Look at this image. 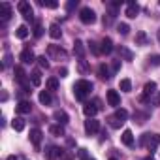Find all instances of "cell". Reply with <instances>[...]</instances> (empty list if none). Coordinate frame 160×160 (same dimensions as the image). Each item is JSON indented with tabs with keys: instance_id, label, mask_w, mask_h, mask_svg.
I'll list each match as a JSON object with an SVG mask.
<instances>
[{
	"instance_id": "6da1fadb",
	"label": "cell",
	"mask_w": 160,
	"mask_h": 160,
	"mask_svg": "<svg viewBox=\"0 0 160 160\" xmlns=\"http://www.w3.org/2000/svg\"><path fill=\"white\" fill-rule=\"evenodd\" d=\"M92 91V83L87 81V79H79V81H75L73 85V94L77 100H85V96Z\"/></svg>"
},
{
	"instance_id": "7a4b0ae2",
	"label": "cell",
	"mask_w": 160,
	"mask_h": 160,
	"mask_svg": "<svg viewBox=\"0 0 160 160\" xmlns=\"http://www.w3.org/2000/svg\"><path fill=\"white\" fill-rule=\"evenodd\" d=\"M79 19H81V23H85V25H92V23H96V13L91 8H81L79 10Z\"/></svg>"
},
{
	"instance_id": "3957f363",
	"label": "cell",
	"mask_w": 160,
	"mask_h": 160,
	"mask_svg": "<svg viewBox=\"0 0 160 160\" xmlns=\"http://www.w3.org/2000/svg\"><path fill=\"white\" fill-rule=\"evenodd\" d=\"M17 10H19V13H21L27 21H34V12H32L30 2H25V0H21V2L17 4Z\"/></svg>"
},
{
	"instance_id": "277c9868",
	"label": "cell",
	"mask_w": 160,
	"mask_h": 160,
	"mask_svg": "<svg viewBox=\"0 0 160 160\" xmlns=\"http://www.w3.org/2000/svg\"><path fill=\"white\" fill-rule=\"evenodd\" d=\"M154 92H156V83H154V81L145 83V87H143V94L139 96V102H149L151 96H152Z\"/></svg>"
},
{
	"instance_id": "5b68a950",
	"label": "cell",
	"mask_w": 160,
	"mask_h": 160,
	"mask_svg": "<svg viewBox=\"0 0 160 160\" xmlns=\"http://www.w3.org/2000/svg\"><path fill=\"white\" fill-rule=\"evenodd\" d=\"M19 58H21V62H23V64H30V62L38 60V58L34 57V51H32L30 47H25V49L21 51V57H19Z\"/></svg>"
},
{
	"instance_id": "8992f818",
	"label": "cell",
	"mask_w": 160,
	"mask_h": 160,
	"mask_svg": "<svg viewBox=\"0 0 160 160\" xmlns=\"http://www.w3.org/2000/svg\"><path fill=\"white\" fill-rule=\"evenodd\" d=\"M15 79L23 85V89H27V91L30 89V85L27 83V73H25V70H23L21 66H17V68H15Z\"/></svg>"
},
{
	"instance_id": "52a82bcc",
	"label": "cell",
	"mask_w": 160,
	"mask_h": 160,
	"mask_svg": "<svg viewBox=\"0 0 160 160\" xmlns=\"http://www.w3.org/2000/svg\"><path fill=\"white\" fill-rule=\"evenodd\" d=\"M108 104L111 108H119L121 106V96L117 91H108Z\"/></svg>"
},
{
	"instance_id": "ba28073f",
	"label": "cell",
	"mask_w": 160,
	"mask_h": 160,
	"mask_svg": "<svg viewBox=\"0 0 160 160\" xmlns=\"http://www.w3.org/2000/svg\"><path fill=\"white\" fill-rule=\"evenodd\" d=\"M98 130H100V122H98L96 119L85 121V132H87V134H96Z\"/></svg>"
},
{
	"instance_id": "9c48e42d",
	"label": "cell",
	"mask_w": 160,
	"mask_h": 160,
	"mask_svg": "<svg viewBox=\"0 0 160 160\" xmlns=\"http://www.w3.org/2000/svg\"><path fill=\"white\" fill-rule=\"evenodd\" d=\"M111 51H113V42H111V38H104L102 43H100V53H102V55H109Z\"/></svg>"
},
{
	"instance_id": "30bf717a",
	"label": "cell",
	"mask_w": 160,
	"mask_h": 160,
	"mask_svg": "<svg viewBox=\"0 0 160 160\" xmlns=\"http://www.w3.org/2000/svg\"><path fill=\"white\" fill-rule=\"evenodd\" d=\"M53 119H55V121H57L58 124H62V126H64V124H66V122L70 121L68 113H66V111H62V109H57V111L53 113Z\"/></svg>"
},
{
	"instance_id": "8fae6325",
	"label": "cell",
	"mask_w": 160,
	"mask_h": 160,
	"mask_svg": "<svg viewBox=\"0 0 160 160\" xmlns=\"http://www.w3.org/2000/svg\"><path fill=\"white\" fill-rule=\"evenodd\" d=\"M42 130H38V128H34V130H30V141L34 143V147L38 149L40 145H42Z\"/></svg>"
},
{
	"instance_id": "7c38bea8",
	"label": "cell",
	"mask_w": 160,
	"mask_h": 160,
	"mask_svg": "<svg viewBox=\"0 0 160 160\" xmlns=\"http://www.w3.org/2000/svg\"><path fill=\"white\" fill-rule=\"evenodd\" d=\"M126 17H130V19H134V17H138V13H139V6L136 4V2H128V8H126Z\"/></svg>"
},
{
	"instance_id": "4fadbf2b",
	"label": "cell",
	"mask_w": 160,
	"mask_h": 160,
	"mask_svg": "<svg viewBox=\"0 0 160 160\" xmlns=\"http://www.w3.org/2000/svg\"><path fill=\"white\" fill-rule=\"evenodd\" d=\"M96 111H98V108H96V104H94V102H92V104H91V102H87V104L83 106V113H85L89 119H92V117L96 115Z\"/></svg>"
},
{
	"instance_id": "5bb4252c",
	"label": "cell",
	"mask_w": 160,
	"mask_h": 160,
	"mask_svg": "<svg viewBox=\"0 0 160 160\" xmlns=\"http://www.w3.org/2000/svg\"><path fill=\"white\" fill-rule=\"evenodd\" d=\"M0 15H2L4 21H8V19L12 17V6H10L8 2H2V4H0Z\"/></svg>"
},
{
	"instance_id": "9a60e30c",
	"label": "cell",
	"mask_w": 160,
	"mask_h": 160,
	"mask_svg": "<svg viewBox=\"0 0 160 160\" xmlns=\"http://www.w3.org/2000/svg\"><path fill=\"white\" fill-rule=\"evenodd\" d=\"M38 100H40V104H43V106H51V102H53L49 91H42V92L38 94Z\"/></svg>"
},
{
	"instance_id": "2e32d148",
	"label": "cell",
	"mask_w": 160,
	"mask_h": 160,
	"mask_svg": "<svg viewBox=\"0 0 160 160\" xmlns=\"http://www.w3.org/2000/svg\"><path fill=\"white\" fill-rule=\"evenodd\" d=\"M30 109H32V104H30V102H25V100H23V102H19V104H17V108H15V111H17V113H21V115L30 113Z\"/></svg>"
},
{
	"instance_id": "e0dca14e",
	"label": "cell",
	"mask_w": 160,
	"mask_h": 160,
	"mask_svg": "<svg viewBox=\"0 0 160 160\" xmlns=\"http://www.w3.org/2000/svg\"><path fill=\"white\" fill-rule=\"evenodd\" d=\"M49 36H51L53 40H60V36H62V30H60V27H58L57 23H53V25L49 27Z\"/></svg>"
},
{
	"instance_id": "ac0fdd59",
	"label": "cell",
	"mask_w": 160,
	"mask_h": 160,
	"mask_svg": "<svg viewBox=\"0 0 160 160\" xmlns=\"http://www.w3.org/2000/svg\"><path fill=\"white\" fill-rule=\"evenodd\" d=\"M121 139H122V143H124L126 147H132V145H134V134H132L130 130H124L122 136H121Z\"/></svg>"
},
{
	"instance_id": "d6986e66",
	"label": "cell",
	"mask_w": 160,
	"mask_h": 160,
	"mask_svg": "<svg viewBox=\"0 0 160 160\" xmlns=\"http://www.w3.org/2000/svg\"><path fill=\"white\" fill-rule=\"evenodd\" d=\"M28 34H30V30H28V27H27V25H21V27L15 30V36H17L19 40H25V38H28Z\"/></svg>"
},
{
	"instance_id": "ffe728a7",
	"label": "cell",
	"mask_w": 160,
	"mask_h": 160,
	"mask_svg": "<svg viewBox=\"0 0 160 160\" xmlns=\"http://www.w3.org/2000/svg\"><path fill=\"white\" fill-rule=\"evenodd\" d=\"M49 55L51 57H62V58H66V51L64 49H58L57 45H49Z\"/></svg>"
},
{
	"instance_id": "44dd1931",
	"label": "cell",
	"mask_w": 160,
	"mask_h": 160,
	"mask_svg": "<svg viewBox=\"0 0 160 160\" xmlns=\"http://www.w3.org/2000/svg\"><path fill=\"white\" fill-rule=\"evenodd\" d=\"M12 126H13V130H17V132L25 130V119H23V117H15V119L12 121Z\"/></svg>"
},
{
	"instance_id": "7402d4cb",
	"label": "cell",
	"mask_w": 160,
	"mask_h": 160,
	"mask_svg": "<svg viewBox=\"0 0 160 160\" xmlns=\"http://www.w3.org/2000/svg\"><path fill=\"white\" fill-rule=\"evenodd\" d=\"M73 53H75L79 58H83L85 49H83V42H81V40H75V43H73Z\"/></svg>"
},
{
	"instance_id": "603a6c76",
	"label": "cell",
	"mask_w": 160,
	"mask_h": 160,
	"mask_svg": "<svg viewBox=\"0 0 160 160\" xmlns=\"http://www.w3.org/2000/svg\"><path fill=\"white\" fill-rule=\"evenodd\" d=\"M30 79H32V85L34 87H40L42 85V73H40V70H34L30 73Z\"/></svg>"
},
{
	"instance_id": "cb8c5ba5",
	"label": "cell",
	"mask_w": 160,
	"mask_h": 160,
	"mask_svg": "<svg viewBox=\"0 0 160 160\" xmlns=\"http://www.w3.org/2000/svg\"><path fill=\"white\" fill-rule=\"evenodd\" d=\"M98 73H100L102 79H109V77H111V72H109V68H108L106 64H100V66H98Z\"/></svg>"
},
{
	"instance_id": "d4e9b609",
	"label": "cell",
	"mask_w": 160,
	"mask_h": 160,
	"mask_svg": "<svg viewBox=\"0 0 160 160\" xmlns=\"http://www.w3.org/2000/svg\"><path fill=\"white\" fill-rule=\"evenodd\" d=\"M47 91H58V79L57 77H49L47 79Z\"/></svg>"
},
{
	"instance_id": "484cf974",
	"label": "cell",
	"mask_w": 160,
	"mask_h": 160,
	"mask_svg": "<svg viewBox=\"0 0 160 160\" xmlns=\"http://www.w3.org/2000/svg\"><path fill=\"white\" fill-rule=\"evenodd\" d=\"M108 122H109V126H111V128H121V126L124 124V121H121V119H117L115 115H111V117L108 119Z\"/></svg>"
},
{
	"instance_id": "4316f807",
	"label": "cell",
	"mask_w": 160,
	"mask_h": 160,
	"mask_svg": "<svg viewBox=\"0 0 160 160\" xmlns=\"http://www.w3.org/2000/svg\"><path fill=\"white\" fill-rule=\"evenodd\" d=\"M119 87H121L122 92H130V91H132V81H130V79H121Z\"/></svg>"
},
{
	"instance_id": "83f0119b",
	"label": "cell",
	"mask_w": 160,
	"mask_h": 160,
	"mask_svg": "<svg viewBox=\"0 0 160 160\" xmlns=\"http://www.w3.org/2000/svg\"><path fill=\"white\" fill-rule=\"evenodd\" d=\"M49 132H51L53 136H64V126H62V124H53V126L49 128Z\"/></svg>"
},
{
	"instance_id": "f1b7e54d",
	"label": "cell",
	"mask_w": 160,
	"mask_h": 160,
	"mask_svg": "<svg viewBox=\"0 0 160 160\" xmlns=\"http://www.w3.org/2000/svg\"><path fill=\"white\" fill-rule=\"evenodd\" d=\"M43 8H51V10H55V8H58V2H55V0H42L40 2Z\"/></svg>"
},
{
	"instance_id": "f546056e",
	"label": "cell",
	"mask_w": 160,
	"mask_h": 160,
	"mask_svg": "<svg viewBox=\"0 0 160 160\" xmlns=\"http://www.w3.org/2000/svg\"><path fill=\"white\" fill-rule=\"evenodd\" d=\"M115 117H117V119H121V121H126V119H128V111H126V109H122V108H119V109L115 111Z\"/></svg>"
},
{
	"instance_id": "4dcf8cb0",
	"label": "cell",
	"mask_w": 160,
	"mask_h": 160,
	"mask_svg": "<svg viewBox=\"0 0 160 160\" xmlns=\"http://www.w3.org/2000/svg\"><path fill=\"white\" fill-rule=\"evenodd\" d=\"M117 32H119V34H122V36H126V34L130 32V27H128L126 23H121V25L117 27Z\"/></svg>"
},
{
	"instance_id": "1f68e13d",
	"label": "cell",
	"mask_w": 160,
	"mask_h": 160,
	"mask_svg": "<svg viewBox=\"0 0 160 160\" xmlns=\"http://www.w3.org/2000/svg\"><path fill=\"white\" fill-rule=\"evenodd\" d=\"M119 55H122L126 60H132V57H134V55H132V51H128L126 47H119Z\"/></svg>"
},
{
	"instance_id": "d6a6232c",
	"label": "cell",
	"mask_w": 160,
	"mask_h": 160,
	"mask_svg": "<svg viewBox=\"0 0 160 160\" xmlns=\"http://www.w3.org/2000/svg\"><path fill=\"white\" fill-rule=\"evenodd\" d=\"M147 117H149L147 113H139V111H136V113H134V119H136L139 124H143V122L147 121Z\"/></svg>"
},
{
	"instance_id": "836d02e7",
	"label": "cell",
	"mask_w": 160,
	"mask_h": 160,
	"mask_svg": "<svg viewBox=\"0 0 160 160\" xmlns=\"http://www.w3.org/2000/svg\"><path fill=\"white\" fill-rule=\"evenodd\" d=\"M42 34H43L42 23H40V21H36V25H34V36H36V38H42Z\"/></svg>"
},
{
	"instance_id": "e575fe53",
	"label": "cell",
	"mask_w": 160,
	"mask_h": 160,
	"mask_svg": "<svg viewBox=\"0 0 160 160\" xmlns=\"http://www.w3.org/2000/svg\"><path fill=\"white\" fill-rule=\"evenodd\" d=\"M89 49H91L94 55H100V47H98V43H96V42H89Z\"/></svg>"
},
{
	"instance_id": "d590c367",
	"label": "cell",
	"mask_w": 160,
	"mask_h": 160,
	"mask_svg": "<svg viewBox=\"0 0 160 160\" xmlns=\"http://www.w3.org/2000/svg\"><path fill=\"white\" fill-rule=\"evenodd\" d=\"M38 64H40L42 68H45V70L49 68V60H47L45 57H38Z\"/></svg>"
},
{
	"instance_id": "8d00e7d4",
	"label": "cell",
	"mask_w": 160,
	"mask_h": 160,
	"mask_svg": "<svg viewBox=\"0 0 160 160\" xmlns=\"http://www.w3.org/2000/svg\"><path fill=\"white\" fill-rule=\"evenodd\" d=\"M136 40H138V43H139V45H143V43L147 42V36H145V32H138V38H136Z\"/></svg>"
},
{
	"instance_id": "74e56055",
	"label": "cell",
	"mask_w": 160,
	"mask_h": 160,
	"mask_svg": "<svg viewBox=\"0 0 160 160\" xmlns=\"http://www.w3.org/2000/svg\"><path fill=\"white\" fill-rule=\"evenodd\" d=\"M10 64H12V55L6 53V55H4V64H2V68H6V66H10Z\"/></svg>"
},
{
	"instance_id": "f35d334b",
	"label": "cell",
	"mask_w": 160,
	"mask_h": 160,
	"mask_svg": "<svg viewBox=\"0 0 160 160\" xmlns=\"http://www.w3.org/2000/svg\"><path fill=\"white\" fill-rule=\"evenodd\" d=\"M73 8H77V0H70V2L66 4V10H68V12H72Z\"/></svg>"
},
{
	"instance_id": "ab89813d",
	"label": "cell",
	"mask_w": 160,
	"mask_h": 160,
	"mask_svg": "<svg viewBox=\"0 0 160 160\" xmlns=\"http://www.w3.org/2000/svg\"><path fill=\"white\" fill-rule=\"evenodd\" d=\"M149 60H151V64H154V66H160V57H158V55H154V57H151Z\"/></svg>"
},
{
	"instance_id": "60d3db41",
	"label": "cell",
	"mask_w": 160,
	"mask_h": 160,
	"mask_svg": "<svg viewBox=\"0 0 160 160\" xmlns=\"http://www.w3.org/2000/svg\"><path fill=\"white\" fill-rule=\"evenodd\" d=\"M79 72H87V64H85V60H79Z\"/></svg>"
},
{
	"instance_id": "b9f144b4",
	"label": "cell",
	"mask_w": 160,
	"mask_h": 160,
	"mask_svg": "<svg viewBox=\"0 0 160 160\" xmlns=\"http://www.w3.org/2000/svg\"><path fill=\"white\" fill-rule=\"evenodd\" d=\"M79 156H81L83 160H87L89 156H87V149H79Z\"/></svg>"
},
{
	"instance_id": "7bdbcfd3",
	"label": "cell",
	"mask_w": 160,
	"mask_h": 160,
	"mask_svg": "<svg viewBox=\"0 0 160 160\" xmlns=\"http://www.w3.org/2000/svg\"><path fill=\"white\" fill-rule=\"evenodd\" d=\"M58 75H60V77H66V75H68V68H60V70H58Z\"/></svg>"
},
{
	"instance_id": "ee69618b",
	"label": "cell",
	"mask_w": 160,
	"mask_h": 160,
	"mask_svg": "<svg viewBox=\"0 0 160 160\" xmlns=\"http://www.w3.org/2000/svg\"><path fill=\"white\" fill-rule=\"evenodd\" d=\"M119 66H121V62H119V60H115V62H113V72H117V70H119Z\"/></svg>"
},
{
	"instance_id": "f6af8a7d",
	"label": "cell",
	"mask_w": 160,
	"mask_h": 160,
	"mask_svg": "<svg viewBox=\"0 0 160 160\" xmlns=\"http://www.w3.org/2000/svg\"><path fill=\"white\" fill-rule=\"evenodd\" d=\"M6 160H17V156H15V154H10V156H8Z\"/></svg>"
},
{
	"instance_id": "bcb514c9",
	"label": "cell",
	"mask_w": 160,
	"mask_h": 160,
	"mask_svg": "<svg viewBox=\"0 0 160 160\" xmlns=\"http://www.w3.org/2000/svg\"><path fill=\"white\" fill-rule=\"evenodd\" d=\"M156 104H158V106H160V94H158V96H156Z\"/></svg>"
},
{
	"instance_id": "7dc6e473",
	"label": "cell",
	"mask_w": 160,
	"mask_h": 160,
	"mask_svg": "<svg viewBox=\"0 0 160 160\" xmlns=\"http://www.w3.org/2000/svg\"><path fill=\"white\" fill-rule=\"evenodd\" d=\"M158 42H160V30H158Z\"/></svg>"
},
{
	"instance_id": "c3c4849f",
	"label": "cell",
	"mask_w": 160,
	"mask_h": 160,
	"mask_svg": "<svg viewBox=\"0 0 160 160\" xmlns=\"http://www.w3.org/2000/svg\"><path fill=\"white\" fill-rule=\"evenodd\" d=\"M109 160H117V158H109Z\"/></svg>"
},
{
	"instance_id": "681fc988",
	"label": "cell",
	"mask_w": 160,
	"mask_h": 160,
	"mask_svg": "<svg viewBox=\"0 0 160 160\" xmlns=\"http://www.w3.org/2000/svg\"><path fill=\"white\" fill-rule=\"evenodd\" d=\"M145 160H152V158H145Z\"/></svg>"
},
{
	"instance_id": "f907efd6",
	"label": "cell",
	"mask_w": 160,
	"mask_h": 160,
	"mask_svg": "<svg viewBox=\"0 0 160 160\" xmlns=\"http://www.w3.org/2000/svg\"><path fill=\"white\" fill-rule=\"evenodd\" d=\"M87 160H94V158H87Z\"/></svg>"
}]
</instances>
